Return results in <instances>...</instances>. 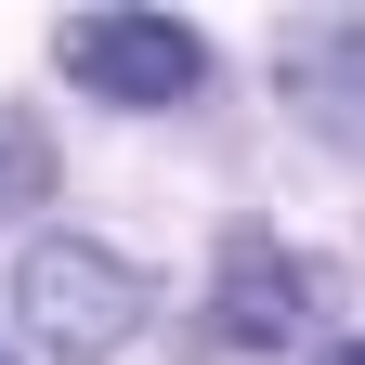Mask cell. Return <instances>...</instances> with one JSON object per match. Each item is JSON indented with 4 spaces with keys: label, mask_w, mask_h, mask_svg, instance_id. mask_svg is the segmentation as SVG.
<instances>
[{
    "label": "cell",
    "mask_w": 365,
    "mask_h": 365,
    "mask_svg": "<svg viewBox=\"0 0 365 365\" xmlns=\"http://www.w3.org/2000/svg\"><path fill=\"white\" fill-rule=\"evenodd\" d=\"M313 327H327V274H313L274 222H235L209 261V339L222 352H300Z\"/></svg>",
    "instance_id": "3"
},
{
    "label": "cell",
    "mask_w": 365,
    "mask_h": 365,
    "mask_svg": "<svg viewBox=\"0 0 365 365\" xmlns=\"http://www.w3.org/2000/svg\"><path fill=\"white\" fill-rule=\"evenodd\" d=\"M0 365H14V352H0Z\"/></svg>",
    "instance_id": "7"
},
{
    "label": "cell",
    "mask_w": 365,
    "mask_h": 365,
    "mask_svg": "<svg viewBox=\"0 0 365 365\" xmlns=\"http://www.w3.org/2000/svg\"><path fill=\"white\" fill-rule=\"evenodd\" d=\"M39 196H53V144H39V130L0 105V222H14V209H39Z\"/></svg>",
    "instance_id": "5"
},
{
    "label": "cell",
    "mask_w": 365,
    "mask_h": 365,
    "mask_svg": "<svg viewBox=\"0 0 365 365\" xmlns=\"http://www.w3.org/2000/svg\"><path fill=\"white\" fill-rule=\"evenodd\" d=\"M144 313H157L144 261L105 248V235H39V248L14 261V327H26V352H53V365L130 352V339H144Z\"/></svg>",
    "instance_id": "1"
},
{
    "label": "cell",
    "mask_w": 365,
    "mask_h": 365,
    "mask_svg": "<svg viewBox=\"0 0 365 365\" xmlns=\"http://www.w3.org/2000/svg\"><path fill=\"white\" fill-rule=\"evenodd\" d=\"M274 91H287V118L313 130V144L365 157V14H313V26H287Z\"/></svg>",
    "instance_id": "4"
},
{
    "label": "cell",
    "mask_w": 365,
    "mask_h": 365,
    "mask_svg": "<svg viewBox=\"0 0 365 365\" xmlns=\"http://www.w3.org/2000/svg\"><path fill=\"white\" fill-rule=\"evenodd\" d=\"M53 66L91 91V105L157 118V105H196V91H209V39L182 14H66L53 26Z\"/></svg>",
    "instance_id": "2"
},
{
    "label": "cell",
    "mask_w": 365,
    "mask_h": 365,
    "mask_svg": "<svg viewBox=\"0 0 365 365\" xmlns=\"http://www.w3.org/2000/svg\"><path fill=\"white\" fill-rule=\"evenodd\" d=\"M313 365H365V339H327V352H313Z\"/></svg>",
    "instance_id": "6"
}]
</instances>
